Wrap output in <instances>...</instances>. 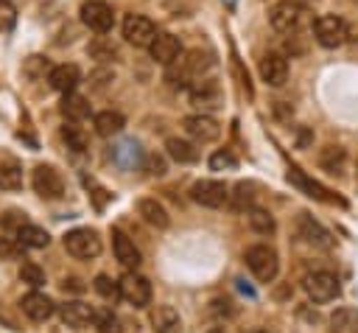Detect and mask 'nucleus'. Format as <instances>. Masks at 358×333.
Segmentation results:
<instances>
[{
	"label": "nucleus",
	"mask_w": 358,
	"mask_h": 333,
	"mask_svg": "<svg viewBox=\"0 0 358 333\" xmlns=\"http://www.w3.org/2000/svg\"><path fill=\"white\" fill-rule=\"evenodd\" d=\"M145 168H148L151 176H162V173H165V160H162L159 154H148V157H145Z\"/></svg>",
	"instance_id": "obj_40"
},
{
	"label": "nucleus",
	"mask_w": 358,
	"mask_h": 333,
	"mask_svg": "<svg viewBox=\"0 0 358 333\" xmlns=\"http://www.w3.org/2000/svg\"><path fill=\"white\" fill-rule=\"evenodd\" d=\"M330 333H358V311L338 308L330 316Z\"/></svg>",
	"instance_id": "obj_28"
},
{
	"label": "nucleus",
	"mask_w": 358,
	"mask_h": 333,
	"mask_svg": "<svg viewBox=\"0 0 358 333\" xmlns=\"http://www.w3.org/2000/svg\"><path fill=\"white\" fill-rule=\"evenodd\" d=\"M227 6H235V0H227Z\"/></svg>",
	"instance_id": "obj_44"
},
{
	"label": "nucleus",
	"mask_w": 358,
	"mask_h": 333,
	"mask_svg": "<svg viewBox=\"0 0 358 333\" xmlns=\"http://www.w3.org/2000/svg\"><path fill=\"white\" fill-rule=\"evenodd\" d=\"M17 241L28 249H45L50 243V235L42 229V227H34V224H22L17 229Z\"/></svg>",
	"instance_id": "obj_27"
},
{
	"label": "nucleus",
	"mask_w": 358,
	"mask_h": 333,
	"mask_svg": "<svg viewBox=\"0 0 358 333\" xmlns=\"http://www.w3.org/2000/svg\"><path fill=\"white\" fill-rule=\"evenodd\" d=\"M137 213L143 215V221H145V224H151V227H157V229H165V227L171 224L168 210H165V207H162L157 199H140Z\"/></svg>",
	"instance_id": "obj_22"
},
{
	"label": "nucleus",
	"mask_w": 358,
	"mask_h": 333,
	"mask_svg": "<svg viewBox=\"0 0 358 333\" xmlns=\"http://www.w3.org/2000/svg\"><path fill=\"white\" fill-rule=\"evenodd\" d=\"M182 126H185L187 137H193L196 143H213V140L221 137V126L210 115H187L182 120Z\"/></svg>",
	"instance_id": "obj_12"
},
{
	"label": "nucleus",
	"mask_w": 358,
	"mask_h": 333,
	"mask_svg": "<svg viewBox=\"0 0 358 333\" xmlns=\"http://www.w3.org/2000/svg\"><path fill=\"white\" fill-rule=\"evenodd\" d=\"M20 308H22V313H25L28 319L45 322V319H50V313H53V299L45 297V294H39V291H31V294H25V297L20 299Z\"/></svg>",
	"instance_id": "obj_17"
},
{
	"label": "nucleus",
	"mask_w": 358,
	"mask_h": 333,
	"mask_svg": "<svg viewBox=\"0 0 358 333\" xmlns=\"http://www.w3.org/2000/svg\"><path fill=\"white\" fill-rule=\"evenodd\" d=\"M229 199H232L235 210H252V204H255V185L252 182H238L235 193H229Z\"/></svg>",
	"instance_id": "obj_31"
},
{
	"label": "nucleus",
	"mask_w": 358,
	"mask_h": 333,
	"mask_svg": "<svg viewBox=\"0 0 358 333\" xmlns=\"http://www.w3.org/2000/svg\"><path fill=\"white\" fill-rule=\"evenodd\" d=\"M22 187V168L17 162H0V190H20Z\"/></svg>",
	"instance_id": "obj_29"
},
{
	"label": "nucleus",
	"mask_w": 358,
	"mask_h": 333,
	"mask_svg": "<svg viewBox=\"0 0 358 333\" xmlns=\"http://www.w3.org/2000/svg\"><path fill=\"white\" fill-rule=\"evenodd\" d=\"M246 215H249V227H252L255 232H260V235H271L274 227H277V224H274V215H271L268 210H263V207H252Z\"/></svg>",
	"instance_id": "obj_30"
},
{
	"label": "nucleus",
	"mask_w": 358,
	"mask_h": 333,
	"mask_svg": "<svg viewBox=\"0 0 358 333\" xmlns=\"http://www.w3.org/2000/svg\"><path fill=\"white\" fill-rule=\"evenodd\" d=\"M92 285H95V291H98L101 297H106V299H115V297H120V291H117V283H115V280H109L106 274H98Z\"/></svg>",
	"instance_id": "obj_36"
},
{
	"label": "nucleus",
	"mask_w": 358,
	"mask_h": 333,
	"mask_svg": "<svg viewBox=\"0 0 358 333\" xmlns=\"http://www.w3.org/2000/svg\"><path fill=\"white\" fill-rule=\"evenodd\" d=\"M95 327H98V333H123V322H120V316L112 313V311L95 313Z\"/></svg>",
	"instance_id": "obj_33"
},
{
	"label": "nucleus",
	"mask_w": 358,
	"mask_h": 333,
	"mask_svg": "<svg viewBox=\"0 0 358 333\" xmlns=\"http://www.w3.org/2000/svg\"><path fill=\"white\" fill-rule=\"evenodd\" d=\"M64 249L73 255V257H81V260H90V257H98L101 255V238L95 229L90 227H76L64 235Z\"/></svg>",
	"instance_id": "obj_3"
},
{
	"label": "nucleus",
	"mask_w": 358,
	"mask_h": 333,
	"mask_svg": "<svg viewBox=\"0 0 358 333\" xmlns=\"http://www.w3.org/2000/svg\"><path fill=\"white\" fill-rule=\"evenodd\" d=\"M117 291H120V299H126L134 308H145L151 302V283L137 271H126L117 280Z\"/></svg>",
	"instance_id": "obj_4"
},
{
	"label": "nucleus",
	"mask_w": 358,
	"mask_h": 333,
	"mask_svg": "<svg viewBox=\"0 0 358 333\" xmlns=\"http://www.w3.org/2000/svg\"><path fill=\"white\" fill-rule=\"evenodd\" d=\"M123 36L134 48H148L157 36V25L143 14H126L123 20Z\"/></svg>",
	"instance_id": "obj_8"
},
{
	"label": "nucleus",
	"mask_w": 358,
	"mask_h": 333,
	"mask_svg": "<svg viewBox=\"0 0 358 333\" xmlns=\"http://www.w3.org/2000/svg\"><path fill=\"white\" fill-rule=\"evenodd\" d=\"M190 199L196 204H201V207H213L215 210V207H224L229 201V190L218 179H201V182H196L190 187Z\"/></svg>",
	"instance_id": "obj_9"
},
{
	"label": "nucleus",
	"mask_w": 358,
	"mask_h": 333,
	"mask_svg": "<svg viewBox=\"0 0 358 333\" xmlns=\"http://www.w3.org/2000/svg\"><path fill=\"white\" fill-rule=\"evenodd\" d=\"M22 243L17 238H0V257H17Z\"/></svg>",
	"instance_id": "obj_39"
},
{
	"label": "nucleus",
	"mask_w": 358,
	"mask_h": 333,
	"mask_svg": "<svg viewBox=\"0 0 358 333\" xmlns=\"http://www.w3.org/2000/svg\"><path fill=\"white\" fill-rule=\"evenodd\" d=\"M81 22L95 31V34H106L115 22V14H112V6L103 3V0H87L81 6Z\"/></svg>",
	"instance_id": "obj_10"
},
{
	"label": "nucleus",
	"mask_w": 358,
	"mask_h": 333,
	"mask_svg": "<svg viewBox=\"0 0 358 333\" xmlns=\"http://www.w3.org/2000/svg\"><path fill=\"white\" fill-rule=\"evenodd\" d=\"M148 53H151L154 62H159V64L168 67L171 62H176L182 56V42L173 34H168V31H157L154 42L148 45Z\"/></svg>",
	"instance_id": "obj_13"
},
{
	"label": "nucleus",
	"mask_w": 358,
	"mask_h": 333,
	"mask_svg": "<svg viewBox=\"0 0 358 333\" xmlns=\"http://www.w3.org/2000/svg\"><path fill=\"white\" fill-rule=\"evenodd\" d=\"M112 249H115V257L123 269L134 271L140 266V249L134 246V241L123 229H112Z\"/></svg>",
	"instance_id": "obj_15"
},
{
	"label": "nucleus",
	"mask_w": 358,
	"mask_h": 333,
	"mask_svg": "<svg viewBox=\"0 0 358 333\" xmlns=\"http://www.w3.org/2000/svg\"><path fill=\"white\" fill-rule=\"evenodd\" d=\"M299 235L308 241V243H313V246H322V249H327L330 243H333V238H330V232L319 224V221H313L308 213H299Z\"/></svg>",
	"instance_id": "obj_20"
},
{
	"label": "nucleus",
	"mask_w": 358,
	"mask_h": 333,
	"mask_svg": "<svg viewBox=\"0 0 358 333\" xmlns=\"http://www.w3.org/2000/svg\"><path fill=\"white\" fill-rule=\"evenodd\" d=\"M210 168L213 171H235L238 168V160H235L232 151H215L210 157Z\"/></svg>",
	"instance_id": "obj_35"
},
{
	"label": "nucleus",
	"mask_w": 358,
	"mask_h": 333,
	"mask_svg": "<svg viewBox=\"0 0 358 333\" xmlns=\"http://www.w3.org/2000/svg\"><path fill=\"white\" fill-rule=\"evenodd\" d=\"M20 280L28 283V285H34V288H39V285L45 283V271H42L36 263H22V266H20Z\"/></svg>",
	"instance_id": "obj_34"
},
{
	"label": "nucleus",
	"mask_w": 358,
	"mask_h": 333,
	"mask_svg": "<svg viewBox=\"0 0 358 333\" xmlns=\"http://www.w3.org/2000/svg\"><path fill=\"white\" fill-rule=\"evenodd\" d=\"M268 20H271V28L274 31H280V34H296L305 25V20H308V8L299 0H280V3L271 6Z\"/></svg>",
	"instance_id": "obj_1"
},
{
	"label": "nucleus",
	"mask_w": 358,
	"mask_h": 333,
	"mask_svg": "<svg viewBox=\"0 0 358 333\" xmlns=\"http://www.w3.org/2000/svg\"><path fill=\"white\" fill-rule=\"evenodd\" d=\"M305 285V294L313 299V302H330L341 294V285H338V277L330 274V271H313L302 280Z\"/></svg>",
	"instance_id": "obj_6"
},
{
	"label": "nucleus",
	"mask_w": 358,
	"mask_h": 333,
	"mask_svg": "<svg viewBox=\"0 0 358 333\" xmlns=\"http://www.w3.org/2000/svg\"><path fill=\"white\" fill-rule=\"evenodd\" d=\"M92 126H95V132H98L101 137H112V134L123 132L126 118H123L120 112H115V109H103V112H98V115L92 118Z\"/></svg>",
	"instance_id": "obj_23"
},
{
	"label": "nucleus",
	"mask_w": 358,
	"mask_h": 333,
	"mask_svg": "<svg viewBox=\"0 0 358 333\" xmlns=\"http://www.w3.org/2000/svg\"><path fill=\"white\" fill-rule=\"evenodd\" d=\"M90 53H92L95 59H101V62H109V59H115V56H117L115 45H106V42H101V39L90 45Z\"/></svg>",
	"instance_id": "obj_38"
},
{
	"label": "nucleus",
	"mask_w": 358,
	"mask_h": 333,
	"mask_svg": "<svg viewBox=\"0 0 358 333\" xmlns=\"http://www.w3.org/2000/svg\"><path fill=\"white\" fill-rule=\"evenodd\" d=\"M249 333H268V330H263V327H255V330H249Z\"/></svg>",
	"instance_id": "obj_43"
},
{
	"label": "nucleus",
	"mask_w": 358,
	"mask_h": 333,
	"mask_svg": "<svg viewBox=\"0 0 358 333\" xmlns=\"http://www.w3.org/2000/svg\"><path fill=\"white\" fill-rule=\"evenodd\" d=\"M17 22V8L11 0H0V31H8Z\"/></svg>",
	"instance_id": "obj_37"
},
{
	"label": "nucleus",
	"mask_w": 358,
	"mask_h": 333,
	"mask_svg": "<svg viewBox=\"0 0 358 333\" xmlns=\"http://www.w3.org/2000/svg\"><path fill=\"white\" fill-rule=\"evenodd\" d=\"M62 115L67 120H84L90 115V104L84 95H76V92H64L62 98Z\"/></svg>",
	"instance_id": "obj_26"
},
{
	"label": "nucleus",
	"mask_w": 358,
	"mask_h": 333,
	"mask_svg": "<svg viewBox=\"0 0 358 333\" xmlns=\"http://www.w3.org/2000/svg\"><path fill=\"white\" fill-rule=\"evenodd\" d=\"M48 81H50V87L59 90V92H73L76 84L81 81V70H78L76 64H56V67H50Z\"/></svg>",
	"instance_id": "obj_19"
},
{
	"label": "nucleus",
	"mask_w": 358,
	"mask_h": 333,
	"mask_svg": "<svg viewBox=\"0 0 358 333\" xmlns=\"http://www.w3.org/2000/svg\"><path fill=\"white\" fill-rule=\"evenodd\" d=\"M165 151H168L171 160L182 162V165H190V162L199 160V148H196L193 143L182 140V137H168V140H165Z\"/></svg>",
	"instance_id": "obj_24"
},
{
	"label": "nucleus",
	"mask_w": 358,
	"mask_h": 333,
	"mask_svg": "<svg viewBox=\"0 0 358 333\" xmlns=\"http://www.w3.org/2000/svg\"><path fill=\"white\" fill-rule=\"evenodd\" d=\"M62 137H64L67 148H73V151H84L87 148V134L81 132V126H76V120L62 126Z\"/></svg>",
	"instance_id": "obj_32"
},
{
	"label": "nucleus",
	"mask_w": 358,
	"mask_h": 333,
	"mask_svg": "<svg viewBox=\"0 0 358 333\" xmlns=\"http://www.w3.org/2000/svg\"><path fill=\"white\" fill-rule=\"evenodd\" d=\"M84 291V285H81V280L78 277H70V280H64V291Z\"/></svg>",
	"instance_id": "obj_41"
},
{
	"label": "nucleus",
	"mask_w": 358,
	"mask_h": 333,
	"mask_svg": "<svg viewBox=\"0 0 358 333\" xmlns=\"http://www.w3.org/2000/svg\"><path fill=\"white\" fill-rule=\"evenodd\" d=\"M221 87H218V81H213V78H196L193 81V87H190V101L196 104V106H207V109H213V106H221Z\"/></svg>",
	"instance_id": "obj_16"
},
{
	"label": "nucleus",
	"mask_w": 358,
	"mask_h": 333,
	"mask_svg": "<svg viewBox=\"0 0 358 333\" xmlns=\"http://www.w3.org/2000/svg\"><path fill=\"white\" fill-rule=\"evenodd\" d=\"M313 36L322 48H338L347 39V22L336 14H322L313 20Z\"/></svg>",
	"instance_id": "obj_5"
},
{
	"label": "nucleus",
	"mask_w": 358,
	"mask_h": 333,
	"mask_svg": "<svg viewBox=\"0 0 358 333\" xmlns=\"http://www.w3.org/2000/svg\"><path fill=\"white\" fill-rule=\"evenodd\" d=\"M260 78L268 87H282L288 78V59L282 53H266L260 59Z\"/></svg>",
	"instance_id": "obj_14"
},
{
	"label": "nucleus",
	"mask_w": 358,
	"mask_h": 333,
	"mask_svg": "<svg viewBox=\"0 0 358 333\" xmlns=\"http://www.w3.org/2000/svg\"><path fill=\"white\" fill-rule=\"evenodd\" d=\"M243 260H246V266H249V271L255 274L257 283H271L277 277V271H280V257H277V252L268 243L249 246Z\"/></svg>",
	"instance_id": "obj_2"
},
{
	"label": "nucleus",
	"mask_w": 358,
	"mask_h": 333,
	"mask_svg": "<svg viewBox=\"0 0 358 333\" xmlns=\"http://www.w3.org/2000/svg\"><path fill=\"white\" fill-rule=\"evenodd\" d=\"M151 325H154V333H179L182 330V319L173 305H157L151 311Z\"/></svg>",
	"instance_id": "obj_21"
},
{
	"label": "nucleus",
	"mask_w": 358,
	"mask_h": 333,
	"mask_svg": "<svg viewBox=\"0 0 358 333\" xmlns=\"http://www.w3.org/2000/svg\"><path fill=\"white\" fill-rule=\"evenodd\" d=\"M31 185L42 199H50V201L62 199V193H64V179L53 165H36L31 173Z\"/></svg>",
	"instance_id": "obj_7"
},
{
	"label": "nucleus",
	"mask_w": 358,
	"mask_h": 333,
	"mask_svg": "<svg viewBox=\"0 0 358 333\" xmlns=\"http://www.w3.org/2000/svg\"><path fill=\"white\" fill-rule=\"evenodd\" d=\"M288 179H291V185H296L305 196H310V199H319V201H327V204H338V207H344L347 201L341 199V196H336V193H330L327 187H322L316 179H310V176H305L296 165H291V171H288Z\"/></svg>",
	"instance_id": "obj_11"
},
{
	"label": "nucleus",
	"mask_w": 358,
	"mask_h": 333,
	"mask_svg": "<svg viewBox=\"0 0 358 333\" xmlns=\"http://www.w3.org/2000/svg\"><path fill=\"white\" fill-rule=\"evenodd\" d=\"M344 162H347V151H344L341 146H324V148L319 151V165H322V171H327V173H333V176H338V173L344 171Z\"/></svg>",
	"instance_id": "obj_25"
},
{
	"label": "nucleus",
	"mask_w": 358,
	"mask_h": 333,
	"mask_svg": "<svg viewBox=\"0 0 358 333\" xmlns=\"http://www.w3.org/2000/svg\"><path fill=\"white\" fill-rule=\"evenodd\" d=\"M62 322L70 327H87L90 322H95V308L81 299H67L62 305Z\"/></svg>",
	"instance_id": "obj_18"
},
{
	"label": "nucleus",
	"mask_w": 358,
	"mask_h": 333,
	"mask_svg": "<svg viewBox=\"0 0 358 333\" xmlns=\"http://www.w3.org/2000/svg\"><path fill=\"white\" fill-rule=\"evenodd\" d=\"M207 333H227V330H224V327H210Z\"/></svg>",
	"instance_id": "obj_42"
}]
</instances>
